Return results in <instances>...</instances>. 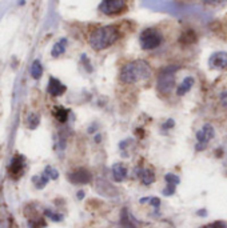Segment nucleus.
<instances>
[{"instance_id": "nucleus-23", "label": "nucleus", "mask_w": 227, "mask_h": 228, "mask_svg": "<svg viewBox=\"0 0 227 228\" xmlns=\"http://www.w3.org/2000/svg\"><path fill=\"white\" fill-rule=\"evenodd\" d=\"M148 204H150L151 207H154V210H155L154 214H158V211H159V208H160V204H162V201H160L159 197H156V196H151V197H150Z\"/></svg>"}, {"instance_id": "nucleus-35", "label": "nucleus", "mask_w": 227, "mask_h": 228, "mask_svg": "<svg viewBox=\"0 0 227 228\" xmlns=\"http://www.w3.org/2000/svg\"><path fill=\"white\" fill-rule=\"evenodd\" d=\"M222 153H223V151H222V148H218V150H216V153H215V155L218 156V157H220V156H222Z\"/></svg>"}, {"instance_id": "nucleus-4", "label": "nucleus", "mask_w": 227, "mask_h": 228, "mask_svg": "<svg viewBox=\"0 0 227 228\" xmlns=\"http://www.w3.org/2000/svg\"><path fill=\"white\" fill-rule=\"evenodd\" d=\"M163 43V35L159 29L156 28H146L140 32L139 36V44L143 51H151V49H156L160 47Z\"/></svg>"}, {"instance_id": "nucleus-10", "label": "nucleus", "mask_w": 227, "mask_h": 228, "mask_svg": "<svg viewBox=\"0 0 227 228\" xmlns=\"http://www.w3.org/2000/svg\"><path fill=\"white\" fill-rule=\"evenodd\" d=\"M111 171H112L114 180L118 181V183H122L128 175V170L123 163H115V164L112 166V168H111Z\"/></svg>"}, {"instance_id": "nucleus-32", "label": "nucleus", "mask_w": 227, "mask_h": 228, "mask_svg": "<svg viewBox=\"0 0 227 228\" xmlns=\"http://www.w3.org/2000/svg\"><path fill=\"white\" fill-rule=\"evenodd\" d=\"M94 140H95V143H102V135L100 133H95Z\"/></svg>"}, {"instance_id": "nucleus-5", "label": "nucleus", "mask_w": 227, "mask_h": 228, "mask_svg": "<svg viewBox=\"0 0 227 228\" xmlns=\"http://www.w3.org/2000/svg\"><path fill=\"white\" fill-rule=\"evenodd\" d=\"M127 9L126 0H102L99 6V11L107 15V16H115L120 15Z\"/></svg>"}, {"instance_id": "nucleus-6", "label": "nucleus", "mask_w": 227, "mask_h": 228, "mask_svg": "<svg viewBox=\"0 0 227 228\" xmlns=\"http://www.w3.org/2000/svg\"><path fill=\"white\" fill-rule=\"evenodd\" d=\"M68 180L74 184H88L92 180V175L85 168H78L68 173Z\"/></svg>"}, {"instance_id": "nucleus-9", "label": "nucleus", "mask_w": 227, "mask_h": 228, "mask_svg": "<svg viewBox=\"0 0 227 228\" xmlns=\"http://www.w3.org/2000/svg\"><path fill=\"white\" fill-rule=\"evenodd\" d=\"M65 90H67V87L64 86V84L58 80L56 77H49V82H48V87H47V91L51 96H60L63 95V93L65 92Z\"/></svg>"}, {"instance_id": "nucleus-13", "label": "nucleus", "mask_w": 227, "mask_h": 228, "mask_svg": "<svg viewBox=\"0 0 227 228\" xmlns=\"http://www.w3.org/2000/svg\"><path fill=\"white\" fill-rule=\"evenodd\" d=\"M196 40H198V36H196V32L194 29H186L180 33L179 37V43L183 44V46H191V44H195Z\"/></svg>"}, {"instance_id": "nucleus-7", "label": "nucleus", "mask_w": 227, "mask_h": 228, "mask_svg": "<svg viewBox=\"0 0 227 228\" xmlns=\"http://www.w3.org/2000/svg\"><path fill=\"white\" fill-rule=\"evenodd\" d=\"M209 67L213 69H218V71L227 69V52H214L209 59Z\"/></svg>"}, {"instance_id": "nucleus-34", "label": "nucleus", "mask_w": 227, "mask_h": 228, "mask_svg": "<svg viewBox=\"0 0 227 228\" xmlns=\"http://www.w3.org/2000/svg\"><path fill=\"white\" fill-rule=\"evenodd\" d=\"M76 196H78V199L79 200H82V199H84V196H85V194H84V191H78V194H76Z\"/></svg>"}, {"instance_id": "nucleus-29", "label": "nucleus", "mask_w": 227, "mask_h": 228, "mask_svg": "<svg viewBox=\"0 0 227 228\" xmlns=\"http://www.w3.org/2000/svg\"><path fill=\"white\" fill-rule=\"evenodd\" d=\"M82 60L84 62V67H85V69H87L88 72H92V67H91L90 60L87 59V56H85V55H82Z\"/></svg>"}, {"instance_id": "nucleus-36", "label": "nucleus", "mask_w": 227, "mask_h": 228, "mask_svg": "<svg viewBox=\"0 0 227 228\" xmlns=\"http://www.w3.org/2000/svg\"><path fill=\"white\" fill-rule=\"evenodd\" d=\"M202 228H203V227H202Z\"/></svg>"}, {"instance_id": "nucleus-21", "label": "nucleus", "mask_w": 227, "mask_h": 228, "mask_svg": "<svg viewBox=\"0 0 227 228\" xmlns=\"http://www.w3.org/2000/svg\"><path fill=\"white\" fill-rule=\"evenodd\" d=\"M164 181L166 184H174V186H178L180 183V177L178 175H175L173 172H168L164 175Z\"/></svg>"}, {"instance_id": "nucleus-22", "label": "nucleus", "mask_w": 227, "mask_h": 228, "mask_svg": "<svg viewBox=\"0 0 227 228\" xmlns=\"http://www.w3.org/2000/svg\"><path fill=\"white\" fill-rule=\"evenodd\" d=\"M27 123H28V127L31 128V130H34V128H36V127L39 126V123H40V116H38V115H35V113H32V115L28 116Z\"/></svg>"}, {"instance_id": "nucleus-1", "label": "nucleus", "mask_w": 227, "mask_h": 228, "mask_svg": "<svg viewBox=\"0 0 227 228\" xmlns=\"http://www.w3.org/2000/svg\"><path fill=\"white\" fill-rule=\"evenodd\" d=\"M152 75L151 66L146 60H134L127 64H124L120 69L119 79L124 84H136L140 82L148 80Z\"/></svg>"}, {"instance_id": "nucleus-31", "label": "nucleus", "mask_w": 227, "mask_h": 228, "mask_svg": "<svg viewBox=\"0 0 227 228\" xmlns=\"http://www.w3.org/2000/svg\"><path fill=\"white\" fill-rule=\"evenodd\" d=\"M196 215L200 216V217H204V216H207V211H206V210H199L198 212H196Z\"/></svg>"}, {"instance_id": "nucleus-2", "label": "nucleus", "mask_w": 227, "mask_h": 228, "mask_svg": "<svg viewBox=\"0 0 227 228\" xmlns=\"http://www.w3.org/2000/svg\"><path fill=\"white\" fill-rule=\"evenodd\" d=\"M120 37V29L116 24L98 27L90 33L88 43L95 51H102L115 44Z\"/></svg>"}, {"instance_id": "nucleus-30", "label": "nucleus", "mask_w": 227, "mask_h": 228, "mask_svg": "<svg viewBox=\"0 0 227 228\" xmlns=\"http://www.w3.org/2000/svg\"><path fill=\"white\" fill-rule=\"evenodd\" d=\"M203 4H207V6H218L223 0H200Z\"/></svg>"}, {"instance_id": "nucleus-28", "label": "nucleus", "mask_w": 227, "mask_h": 228, "mask_svg": "<svg viewBox=\"0 0 227 228\" xmlns=\"http://www.w3.org/2000/svg\"><path fill=\"white\" fill-rule=\"evenodd\" d=\"M174 126H175V121H174V119H167L163 124H162V128H163V131H170V130H173L174 128Z\"/></svg>"}, {"instance_id": "nucleus-14", "label": "nucleus", "mask_w": 227, "mask_h": 228, "mask_svg": "<svg viewBox=\"0 0 227 228\" xmlns=\"http://www.w3.org/2000/svg\"><path fill=\"white\" fill-rule=\"evenodd\" d=\"M24 168V160L22 156H15L12 159V163L9 166V173L12 176H20Z\"/></svg>"}, {"instance_id": "nucleus-11", "label": "nucleus", "mask_w": 227, "mask_h": 228, "mask_svg": "<svg viewBox=\"0 0 227 228\" xmlns=\"http://www.w3.org/2000/svg\"><path fill=\"white\" fill-rule=\"evenodd\" d=\"M194 84H195L194 76H186L183 80H182V83L176 87V91H175L176 96H184L186 93L191 91V88H193Z\"/></svg>"}, {"instance_id": "nucleus-26", "label": "nucleus", "mask_w": 227, "mask_h": 228, "mask_svg": "<svg viewBox=\"0 0 227 228\" xmlns=\"http://www.w3.org/2000/svg\"><path fill=\"white\" fill-rule=\"evenodd\" d=\"M44 173L47 175L49 179H52V180H56L58 177H59V173H58V171L56 170H54L52 167H47L45 168V171H44Z\"/></svg>"}, {"instance_id": "nucleus-17", "label": "nucleus", "mask_w": 227, "mask_h": 228, "mask_svg": "<svg viewBox=\"0 0 227 228\" xmlns=\"http://www.w3.org/2000/svg\"><path fill=\"white\" fill-rule=\"evenodd\" d=\"M200 130H202V132H203L206 140H207L209 143L214 139V136H215V128L213 127V124H210V123H206V124H203V127H202Z\"/></svg>"}, {"instance_id": "nucleus-15", "label": "nucleus", "mask_w": 227, "mask_h": 228, "mask_svg": "<svg viewBox=\"0 0 227 228\" xmlns=\"http://www.w3.org/2000/svg\"><path fill=\"white\" fill-rule=\"evenodd\" d=\"M68 113H70V111L62 106H56L54 108V116L56 117V120L60 123H65L68 120Z\"/></svg>"}, {"instance_id": "nucleus-3", "label": "nucleus", "mask_w": 227, "mask_h": 228, "mask_svg": "<svg viewBox=\"0 0 227 228\" xmlns=\"http://www.w3.org/2000/svg\"><path fill=\"white\" fill-rule=\"evenodd\" d=\"M179 69L178 66H168L160 71L156 82V90L159 95L170 96L173 90L175 88V73Z\"/></svg>"}, {"instance_id": "nucleus-25", "label": "nucleus", "mask_w": 227, "mask_h": 228, "mask_svg": "<svg viewBox=\"0 0 227 228\" xmlns=\"http://www.w3.org/2000/svg\"><path fill=\"white\" fill-rule=\"evenodd\" d=\"M203 228H227V223L222 220H216L213 223H209L207 226H203Z\"/></svg>"}, {"instance_id": "nucleus-16", "label": "nucleus", "mask_w": 227, "mask_h": 228, "mask_svg": "<svg viewBox=\"0 0 227 228\" xmlns=\"http://www.w3.org/2000/svg\"><path fill=\"white\" fill-rule=\"evenodd\" d=\"M65 47H67V39H62V40H59V42L54 46L52 51H51L52 56H54V57H58V56L62 55V53H64V52H65Z\"/></svg>"}, {"instance_id": "nucleus-33", "label": "nucleus", "mask_w": 227, "mask_h": 228, "mask_svg": "<svg viewBox=\"0 0 227 228\" xmlns=\"http://www.w3.org/2000/svg\"><path fill=\"white\" fill-rule=\"evenodd\" d=\"M150 197H151V196L142 197V199H139V203H140V204H146V203H148V201H150Z\"/></svg>"}, {"instance_id": "nucleus-27", "label": "nucleus", "mask_w": 227, "mask_h": 228, "mask_svg": "<svg viewBox=\"0 0 227 228\" xmlns=\"http://www.w3.org/2000/svg\"><path fill=\"white\" fill-rule=\"evenodd\" d=\"M44 214H45V216H48L49 219L54 220V221H62V220H63V216H62V215L55 214V212L49 211V210H45V211H44Z\"/></svg>"}, {"instance_id": "nucleus-37", "label": "nucleus", "mask_w": 227, "mask_h": 228, "mask_svg": "<svg viewBox=\"0 0 227 228\" xmlns=\"http://www.w3.org/2000/svg\"><path fill=\"white\" fill-rule=\"evenodd\" d=\"M200 228H202V227H200Z\"/></svg>"}, {"instance_id": "nucleus-8", "label": "nucleus", "mask_w": 227, "mask_h": 228, "mask_svg": "<svg viewBox=\"0 0 227 228\" xmlns=\"http://www.w3.org/2000/svg\"><path fill=\"white\" fill-rule=\"evenodd\" d=\"M135 176L142 181L143 186H151L152 183H155L156 177H155V172L151 168H143L142 166L135 168Z\"/></svg>"}, {"instance_id": "nucleus-19", "label": "nucleus", "mask_w": 227, "mask_h": 228, "mask_svg": "<svg viewBox=\"0 0 227 228\" xmlns=\"http://www.w3.org/2000/svg\"><path fill=\"white\" fill-rule=\"evenodd\" d=\"M31 75L34 79H39L40 76L43 75V67H42V63L39 60H35L32 63V67H31Z\"/></svg>"}, {"instance_id": "nucleus-20", "label": "nucleus", "mask_w": 227, "mask_h": 228, "mask_svg": "<svg viewBox=\"0 0 227 228\" xmlns=\"http://www.w3.org/2000/svg\"><path fill=\"white\" fill-rule=\"evenodd\" d=\"M216 99H218L219 106L223 108V110H227V88L220 90L218 92V96H216Z\"/></svg>"}, {"instance_id": "nucleus-12", "label": "nucleus", "mask_w": 227, "mask_h": 228, "mask_svg": "<svg viewBox=\"0 0 227 228\" xmlns=\"http://www.w3.org/2000/svg\"><path fill=\"white\" fill-rule=\"evenodd\" d=\"M96 190L99 191V194H102L104 196L112 197V196H116L118 195V192H116V190H115V187L111 186L110 183L106 181V180H99V181H96Z\"/></svg>"}, {"instance_id": "nucleus-24", "label": "nucleus", "mask_w": 227, "mask_h": 228, "mask_svg": "<svg viewBox=\"0 0 227 228\" xmlns=\"http://www.w3.org/2000/svg\"><path fill=\"white\" fill-rule=\"evenodd\" d=\"M175 191H176V186H174V184H167L162 190V195L163 196H173L175 194Z\"/></svg>"}, {"instance_id": "nucleus-18", "label": "nucleus", "mask_w": 227, "mask_h": 228, "mask_svg": "<svg viewBox=\"0 0 227 228\" xmlns=\"http://www.w3.org/2000/svg\"><path fill=\"white\" fill-rule=\"evenodd\" d=\"M120 224H122L123 228H135L134 223L130 220V215L127 214V210L123 208L122 215H120Z\"/></svg>"}]
</instances>
